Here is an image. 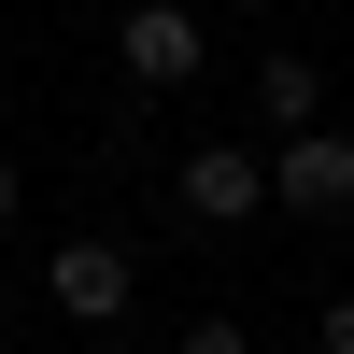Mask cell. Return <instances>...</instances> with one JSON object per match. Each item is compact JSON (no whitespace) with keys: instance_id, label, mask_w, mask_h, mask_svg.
<instances>
[{"instance_id":"6da1fadb","label":"cell","mask_w":354,"mask_h":354,"mask_svg":"<svg viewBox=\"0 0 354 354\" xmlns=\"http://www.w3.org/2000/svg\"><path fill=\"white\" fill-rule=\"evenodd\" d=\"M43 298L71 312L85 340H100V326H128V298H142V255H128V241H100V227H71V241L43 255Z\"/></svg>"},{"instance_id":"7a4b0ae2","label":"cell","mask_w":354,"mask_h":354,"mask_svg":"<svg viewBox=\"0 0 354 354\" xmlns=\"http://www.w3.org/2000/svg\"><path fill=\"white\" fill-rule=\"evenodd\" d=\"M170 213H185V227H255V213H270V156H255V142L170 156Z\"/></svg>"},{"instance_id":"3957f363","label":"cell","mask_w":354,"mask_h":354,"mask_svg":"<svg viewBox=\"0 0 354 354\" xmlns=\"http://www.w3.org/2000/svg\"><path fill=\"white\" fill-rule=\"evenodd\" d=\"M270 213H298V227H340V213H354V128L270 142Z\"/></svg>"},{"instance_id":"277c9868","label":"cell","mask_w":354,"mask_h":354,"mask_svg":"<svg viewBox=\"0 0 354 354\" xmlns=\"http://www.w3.org/2000/svg\"><path fill=\"white\" fill-rule=\"evenodd\" d=\"M113 71L128 85H198L213 71V28H198L185 0H128V15H113Z\"/></svg>"},{"instance_id":"5b68a950","label":"cell","mask_w":354,"mask_h":354,"mask_svg":"<svg viewBox=\"0 0 354 354\" xmlns=\"http://www.w3.org/2000/svg\"><path fill=\"white\" fill-rule=\"evenodd\" d=\"M241 100H255V128H270V142H298V128H326V71H312V57H255V71H241Z\"/></svg>"},{"instance_id":"8992f818","label":"cell","mask_w":354,"mask_h":354,"mask_svg":"<svg viewBox=\"0 0 354 354\" xmlns=\"http://www.w3.org/2000/svg\"><path fill=\"white\" fill-rule=\"evenodd\" d=\"M185 354H255V326H241V312H198V326H185Z\"/></svg>"},{"instance_id":"52a82bcc","label":"cell","mask_w":354,"mask_h":354,"mask_svg":"<svg viewBox=\"0 0 354 354\" xmlns=\"http://www.w3.org/2000/svg\"><path fill=\"white\" fill-rule=\"evenodd\" d=\"M312 354H354V298H312Z\"/></svg>"},{"instance_id":"ba28073f","label":"cell","mask_w":354,"mask_h":354,"mask_svg":"<svg viewBox=\"0 0 354 354\" xmlns=\"http://www.w3.org/2000/svg\"><path fill=\"white\" fill-rule=\"evenodd\" d=\"M15 198H28V170H15V156H0V227H15Z\"/></svg>"},{"instance_id":"9c48e42d","label":"cell","mask_w":354,"mask_h":354,"mask_svg":"<svg viewBox=\"0 0 354 354\" xmlns=\"http://www.w3.org/2000/svg\"><path fill=\"white\" fill-rule=\"evenodd\" d=\"M213 15H270V0H213Z\"/></svg>"},{"instance_id":"30bf717a","label":"cell","mask_w":354,"mask_h":354,"mask_svg":"<svg viewBox=\"0 0 354 354\" xmlns=\"http://www.w3.org/2000/svg\"><path fill=\"white\" fill-rule=\"evenodd\" d=\"M0 312H15V283H0Z\"/></svg>"}]
</instances>
